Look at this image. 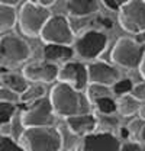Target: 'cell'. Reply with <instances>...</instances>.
<instances>
[{
  "mask_svg": "<svg viewBox=\"0 0 145 151\" xmlns=\"http://www.w3.org/2000/svg\"><path fill=\"white\" fill-rule=\"evenodd\" d=\"M32 55L31 45L18 35H3L0 38V67L15 68L26 63Z\"/></svg>",
  "mask_w": 145,
  "mask_h": 151,
  "instance_id": "obj_3",
  "label": "cell"
},
{
  "mask_svg": "<svg viewBox=\"0 0 145 151\" xmlns=\"http://www.w3.org/2000/svg\"><path fill=\"white\" fill-rule=\"evenodd\" d=\"M39 37L45 44L65 47L74 44V32L71 29V23L64 15H52L42 28Z\"/></svg>",
  "mask_w": 145,
  "mask_h": 151,
  "instance_id": "obj_6",
  "label": "cell"
},
{
  "mask_svg": "<svg viewBox=\"0 0 145 151\" xmlns=\"http://www.w3.org/2000/svg\"><path fill=\"white\" fill-rule=\"evenodd\" d=\"M110 92H112V89H110V87H106V86H100V84H89L86 97L89 99V102H93V103H94V102H96L97 99H100V97L110 96Z\"/></svg>",
  "mask_w": 145,
  "mask_h": 151,
  "instance_id": "obj_22",
  "label": "cell"
},
{
  "mask_svg": "<svg viewBox=\"0 0 145 151\" xmlns=\"http://www.w3.org/2000/svg\"><path fill=\"white\" fill-rule=\"evenodd\" d=\"M3 73H4V70H3V68L0 67V77H1V74H3Z\"/></svg>",
  "mask_w": 145,
  "mask_h": 151,
  "instance_id": "obj_37",
  "label": "cell"
},
{
  "mask_svg": "<svg viewBox=\"0 0 145 151\" xmlns=\"http://www.w3.org/2000/svg\"><path fill=\"white\" fill-rule=\"evenodd\" d=\"M18 105L12 102H0V127L7 125L16 116Z\"/></svg>",
  "mask_w": 145,
  "mask_h": 151,
  "instance_id": "obj_21",
  "label": "cell"
},
{
  "mask_svg": "<svg viewBox=\"0 0 145 151\" xmlns=\"http://www.w3.org/2000/svg\"><path fill=\"white\" fill-rule=\"evenodd\" d=\"M0 151H25L13 137L0 135Z\"/></svg>",
  "mask_w": 145,
  "mask_h": 151,
  "instance_id": "obj_25",
  "label": "cell"
},
{
  "mask_svg": "<svg viewBox=\"0 0 145 151\" xmlns=\"http://www.w3.org/2000/svg\"><path fill=\"white\" fill-rule=\"evenodd\" d=\"M121 151H144L141 144L135 142V141H129V142H125L123 145H121Z\"/></svg>",
  "mask_w": 145,
  "mask_h": 151,
  "instance_id": "obj_31",
  "label": "cell"
},
{
  "mask_svg": "<svg viewBox=\"0 0 145 151\" xmlns=\"http://www.w3.org/2000/svg\"><path fill=\"white\" fill-rule=\"evenodd\" d=\"M58 70L60 67L50 63V61H36V63H29L23 67L22 76L31 83H52L58 78Z\"/></svg>",
  "mask_w": 145,
  "mask_h": 151,
  "instance_id": "obj_12",
  "label": "cell"
},
{
  "mask_svg": "<svg viewBox=\"0 0 145 151\" xmlns=\"http://www.w3.org/2000/svg\"><path fill=\"white\" fill-rule=\"evenodd\" d=\"M60 83H65L81 92L87 87V65L80 61H68L58 70Z\"/></svg>",
  "mask_w": 145,
  "mask_h": 151,
  "instance_id": "obj_11",
  "label": "cell"
},
{
  "mask_svg": "<svg viewBox=\"0 0 145 151\" xmlns=\"http://www.w3.org/2000/svg\"><path fill=\"white\" fill-rule=\"evenodd\" d=\"M68 13L75 19L90 18L99 9L97 0H68L65 3Z\"/></svg>",
  "mask_w": 145,
  "mask_h": 151,
  "instance_id": "obj_15",
  "label": "cell"
},
{
  "mask_svg": "<svg viewBox=\"0 0 145 151\" xmlns=\"http://www.w3.org/2000/svg\"><path fill=\"white\" fill-rule=\"evenodd\" d=\"M129 94L132 97H135L138 102H145V81L134 84V87H132V90H131Z\"/></svg>",
  "mask_w": 145,
  "mask_h": 151,
  "instance_id": "obj_29",
  "label": "cell"
},
{
  "mask_svg": "<svg viewBox=\"0 0 145 151\" xmlns=\"http://www.w3.org/2000/svg\"><path fill=\"white\" fill-rule=\"evenodd\" d=\"M144 115H145V105H144Z\"/></svg>",
  "mask_w": 145,
  "mask_h": 151,
  "instance_id": "obj_38",
  "label": "cell"
},
{
  "mask_svg": "<svg viewBox=\"0 0 145 151\" xmlns=\"http://www.w3.org/2000/svg\"><path fill=\"white\" fill-rule=\"evenodd\" d=\"M65 125L74 135H89L97 127V118L93 113H84L65 119Z\"/></svg>",
  "mask_w": 145,
  "mask_h": 151,
  "instance_id": "obj_14",
  "label": "cell"
},
{
  "mask_svg": "<svg viewBox=\"0 0 145 151\" xmlns=\"http://www.w3.org/2000/svg\"><path fill=\"white\" fill-rule=\"evenodd\" d=\"M48 99L55 116H61L64 119L84 115L90 111V102L86 94L65 83H57L51 89Z\"/></svg>",
  "mask_w": 145,
  "mask_h": 151,
  "instance_id": "obj_1",
  "label": "cell"
},
{
  "mask_svg": "<svg viewBox=\"0 0 145 151\" xmlns=\"http://www.w3.org/2000/svg\"><path fill=\"white\" fill-rule=\"evenodd\" d=\"M102 4L106 7V9H110V10H119V7H121V1H116V0H103L102 1Z\"/></svg>",
  "mask_w": 145,
  "mask_h": 151,
  "instance_id": "obj_32",
  "label": "cell"
},
{
  "mask_svg": "<svg viewBox=\"0 0 145 151\" xmlns=\"http://www.w3.org/2000/svg\"><path fill=\"white\" fill-rule=\"evenodd\" d=\"M22 125L25 128L35 127H52L55 122V113L48 97H42L34 103L28 105L20 115Z\"/></svg>",
  "mask_w": 145,
  "mask_h": 151,
  "instance_id": "obj_9",
  "label": "cell"
},
{
  "mask_svg": "<svg viewBox=\"0 0 145 151\" xmlns=\"http://www.w3.org/2000/svg\"><path fill=\"white\" fill-rule=\"evenodd\" d=\"M97 125H100L103 128L102 132H109V134H113V131L118 128L119 125V121L118 118L115 116H110V115H102L99 119H97Z\"/></svg>",
  "mask_w": 145,
  "mask_h": 151,
  "instance_id": "obj_24",
  "label": "cell"
},
{
  "mask_svg": "<svg viewBox=\"0 0 145 151\" xmlns=\"http://www.w3.org/2000/svg\"><path fill=\"white\" fill-rule=\"evenodd\" d=\"M18 22V12L16 7L0 1V34L10 31Z\"/></svg>",
  "mask_w": 145,
  "mask_h": 151,
  "instance_id": "obj_19",
  "label": "cell"
},
{
  "mask_svg": "<svg viewBox=\"0 0 145 151\" xmlns=\"http://www.w3.org/2000/svg\"><path fill=\"white\" fill-rule=\"evenodd\" d=\"M74 55V50L71 47H65V45H52V44H47L44 47V57H45V61H50V63H57V61H61V63H68Z\"/></svg>",
  "mask_w": 145,
  "mask_h": 151,
  "instance_id": "obj_17",
  "label": "cell"
},
{
  "mask_svg": "<svg viewBox=\"0 0 145 151\" xmlns=\"http://www.w3.org/2000/svg\"><path fill=\"white\" fill-rule=\"evenodd\" d=\"M99 22H102V25H103L105 28H112V26H113V23H112V20H110V19L99 18Z\"/></svg>",
  "mask_w": 145,
  "mask_h": 151,
  "instance_id": "obj_34",
  "label": "cell"
},
{
  "mask_svg": "<svg viewBox=\"0 0 145 151\" xmlns=\"http://www.w3.org/2000/svg\"><path fill=\"white\" fill-rule=\"evenodd\" d=\"M80 151H121V141L115 134L91 132L83 137Z\"/></svg>",
  "mask_w": 145,
  "mask_h": 151,
  "instance_id": "obj_13",
  "label": "cell"
},
{
  "mask_svg": "<svg viewBox=\"0 0 145 151\" xmlns=\"http://www.w3.org/2000/svg\"><path fill=\"white\" fill-rule=\"evenodd\" d=\"M45 92H47V89H45L44 84H39V83L29 84L28 89L19 96V102L20 103H26V106H28V105L34 103L36 100L45 97Z\"/></svg>",
  "mask_w": 145,
  "mask_h": 151,
  "instance_id": "obj_20",
  "label": "cell"
},
{
  "mask_svg": "<svg viewBox=\"0 0 145 151\" xmlns=\"http://www.w3.org/2000/svg\"><path fill=\"white\" fill-rule=\"evenodd\" d=\"M50 18V9L39 6L36 1H25L19 10L18 23L23 35L38 37Z\"/></svg>",
  "mask_w": 145,
  "mask_h": 151,
  "instance_id": "obj_4",
  "label": "cell"
},
{
  "mask_svg": "<svg viewBox=\"0 0 145 151\" xmlns=\"http://www.w3.org/2000/svg\"><path fill=\"white\" fill-rule=\"evenodd\" d=\"M132 87H134V83L131 78H121L112 86V92L118 96H123V94L131 93Z\"/></svg>",
  "mask_w": 145,
  "mask_h": 151,
  "instance_id": "obj_27",
  "label": "cell"
},
{
  "mask_svg": "<svg viewBox=\"0 0 145 151\" xmlns=\"http://www.w3.org/2000/svg\"><path fill=\"white\" fill-rule=\"evenodd\" d=\"M20 145L25 151H61L62 142L58 128L35 127L25 128L20 135Z\"/></svg>",
  "mask_w": 145,
  "mask_h": 151,
  "instance_id": "obj_2",
  "label": "cell"
},
{
  "mask_svg": "<svg viewBox=\"0 0 145 151\" xmlns=\"http://www.w3.org/2000/svg\"><path fill=\"white\" fill-rule=\"evenodd\" d=\"M139 73H141V76L144 77V80H145V52H144V55H142L141 64H139Z\"/></svg>",
  "mask_w": 145,
  "mask_h": 151,
  "instance_id": "obj_33",
  "label": "cell"
},
{
  "mask_svg": "<svg viewBox=\"0 0 145 151\" xmlns=\"http://www.w3.org/2000/svg\"><path fill=\"white\" fill-rule=\"evenodd\" d=\"M108 42L109 39L106 34L96 29H89V31H84L74 41L72 50L77 55L84 60H94L106 50Z\"/></svg>",
  "mask_w": 145,
  "mask_h": 151,
  "instance_id": "obj_8",
  "label": "cell"
},
{
  "mask_svg": "<svg viewBox=\"0 0 145 151\" xmlns=\"http://www.w3.org/2000/svg\"><path fill=\"white\" fill-rule=\"evenodd\" d=\"M0 102H12L16 103L19 102V96L12 92H9L7 89H4L3 86H0Z\"/></svg>",
  "mask_w": 145,
  "mask_h": 151,
  "instance_id": "obj_30",
  "label": "cell"
},
{
  "mask_svg": "<svg viewBox=\"0 0 145 151\" xmlns=\"http://www.w3.org/2000/svg\"><path fill=\"white\" fill-rule=\"evenodd\" d=\"M97 111L102 113V115H112V113L116 112V100L112 99L110 96L106 97H100L94 102Z\"/></svg>",
  "mask_w": 145,
  "mask_h": 151,
  "instance_id": "obj_23",
  "label": "cell"
},
{
  "mask_svg": "<svg viewBox=\"0 0 145 151\" xmlns=\"http://www.w3.org/2000/svg\"><path fill=\"white\" fill-rule=\"evenodd\" d=\"M118 80H121L119 70L106 61H93L87 65V81L89 84H100L112 87Z\"/></svg>",
  "mask_w": 145,
  "mask_h": 151,
  "instance_id": "obj_10",
  "label": "cell"
},
{
  "mask_svg": "<svg viewBox=\"0 0 145 151\" xmlns=\"http://www.w3.org/2000/svg\"><path fill=\"white\" fill-rule=\"evenodd\" d=\"M144 52L145 50L142 44H139L138 41H135L132 38L122 37L116 41V44L112 50L110 58L119 67L135 68V67H139Z\"/></svg>",
  "mask_w": 145,
  "mask_h": 151,
  "instance_id": "obj_5",
  "label": "cell"
},
{
  "mask_svg": "<svg viewBox=\"0 0 145 151\" xmlns=\"http://www.w3.org/2000/svg\"><path fill=\"white\" fill-rule=\"evenodd\" d=\"M139 137H141V139L145 142V127L142 128V131H141V134H139Z\"/></svg>",
  "mask_w": 145,
  "mask_h": 151,
  "instance_id": "obj_35",
  "label": "cell"
},
{
  "mask_svg": "<svg viewBox=\"0 0 145 151\" xmlns=\"http://www.w3.org/2000/svg\"><path fill=\"white\" fill-rule=\"evenodd\" d=\"M0 86H3L4 89H7V90L12 92V93L20 96V94L28 89L29 81L22 74L12 73V71H7V70H6V71L1 74V77H0Z\"/></svg>",
  "mask_w": 145,
  "mask_h": 151,
  "instance_id": "obj_16",
  "label": "cell"
},
{
  "mask_svg": "<svg viewBox=\"0 0 145 151\" xmlns=\"http://www.w3.org/2000/svg\"><path fill=\"white\" fill-rule=\"evenodd\" d=\"M144 127H145L144 119H142V118H136V119H134L126 127V131H128V134H131V135H139Z\"/></svg>",
  "mask_w": 145,
  "mask_h": 151,
  "instance_id": "obj_28",
  "label": "cell"
},
{
  "mask_svg": "<svg viewBox=\"0 0 145 151\" xmlns=\"http://www.w3.org/2000/svg\"><path fill=\"white\" fill-rule=\"evenodd\" d=\"M141 108H142L141 102H138L129 93L119 96L118 100H116V112L119 113L122 118H129V116L136 115L141 111Z\"/></svg>",
  "mask_w": 145,
  "mask_h": 151,
  "instance_id": "obj_18",
  "label": "cell"
},
{
  "mask_svg": "<svg viewBox=\"0 0 145 151\" xmlns=\"http://www.w3.org/2000/svg\"><path fill=\"white\" fill-rule=\"evenodd\" d=\"M58 131H60V135H61V142H62V150H70L72 145L75 144V135L72 134L67 125H60L58 127Z\"/></svg>",
  "mask_w": 145,
  "mask_h": 151,
  "instance_id": "obj_26",
  "label": "cell"
},
{
  "mask_svg": "<svg viewBox=\"0 0 145 151\" xmlns=\"http://www.w3.org/2000/svg\"><path fill=\"white\" fill-rule=\"evenodd\" d=\"M139 35H141V38H142V39L145 41V32H142V34H139Z\"/></svg>",
  "mask_w": 145,
  "mask_h": 151,
  "instance_id": "obj_36",
  "label": "cell"
},
{
  "mask_svg": "<svg viewBox=\"0 0 145 151\" xmlns=\"http://www.w3.org/2000/svg\"><path fill=\"white\" fill-rule=\"evenodd\" d=\"M119 25L122 29L131 34L145 32V1L144 0H129L119 7Z\"/></svg>",
  "mask_w": 145,
  "mask_h": 151,
  "instance_id": "obj_7",
  "label": "cell"
}]
</instances>
